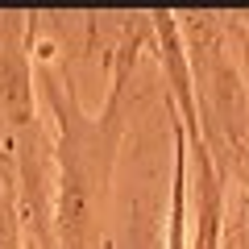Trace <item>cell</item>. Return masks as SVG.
<instances>
[{"instance_id": "1", "label": "cell", "mask_w": 249, "mask_h": 249, "mask_svg": "<svg viewBox=\"0 0 249 249\" xmlns=\"http://www.w3.org/2000/svg\"><path fill=\"white\" fill-rule=\"evenodd\" d=\"M142 42H150V13L124 21V37L112 50V79L104 108L88 112L71 79L50 67L46 46H37V91L54 116V245L58 249H100L112 199V175L121 142L129 129L124 91L137 71Z\"/></svg>"}, {"instance_id": "4", "label": "cell", "mask_w": 249, "mask_h": 249, "mask_svg": "<svg viewBox=\"0 0 249 249\" xmlns=\"http://www.w3.org/2000/svg\"><path fill=\"white\" fill-rule=\"evenodd\" d=\"M166 124L175 137V154H170V212H166V249H187V216H191V183H187V137L183 124L175 121L166 104Z\"/></svg>"}, {"instance_id": "2", "label": "cell", "mask_w": 249, "mask_h": 249, "mask_svg": "<svg viewBox=\"0 0 249 249\" xmlns=\"http://www.w3.org/2000/svg\"><path fill=\"white\" fill-rule=\"evenodd\" d=\"M46 13H0V124L4 137L34 129L37 116V29Z\"/></svg>"}, {"instance_id": "3", "label": "cell", "mask_w": 249, "mask_h": 249, "mask_svg": "<svg viewBox=\"0 0 249 249\" xmlns=\"http://www.w3.org/2000/svg\"><path fill=\"white\" fill-rule=\"evenodd\" d=\"M187 183L196 191V237L191 249H220L224 232V183L229 178L216 170L208 145H187Z\"/></svg>"}, {"instance_id": "5", "label": "cell", "mask_w": 249, "mask_h": 249, "mask_svg": "<svg viewBox=\"0 0 249 249\" xmlns=\"http://www.w3.org/2000/svg\"><path fill=\"white\" fill-rule=\"evenodd\" d=\"M0 249H25L17 220V196H13V170L0 166Z\"/></svg>"}]
</instances>
